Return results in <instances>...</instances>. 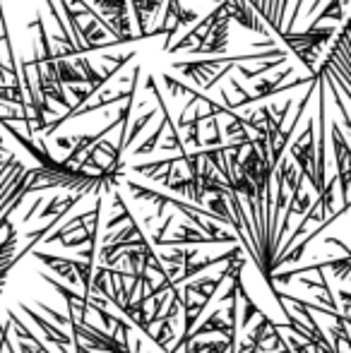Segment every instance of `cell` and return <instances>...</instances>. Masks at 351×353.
<instances>
[{"instance_id":"cell-1","label":"cell","mask_w":351,"mask_h":353,"mask_svg":"<svg viewBox=\"0 0 351 353\" xmlns=\"http://www.w3.org/2000/svg\"><path fill=\"white\" fill-rule=\"evenodd\" d=\"M68 325H70L72 339H80L82 346H87L94 353H140V349H130L126 341L113 336L111 332H101L99 327L89 325V320H77L75 310L68 312Z\"/></svg>"},{"instance_id":"cell-5","label":"cell","mask_w":351,"mask_h":353,"mask_svg":"<svg viewBox=\"0 0 351 353\" xmlns=\"http://www.w3.org/2000/svg\"><path fill=\"white\" fill-rule=\"evenodd\" d=\"M181 296H183V301H181V310H183V336H188V334H190L192 327H195L197 317L202 315V310H205V307L210 305V303L202 301V298H195L190 291H188V288H181Z\"/></svg>"},{"instance_id":"cell-2","label":"cell","mask_w":351,"mask_h":353,"mask_svg":"<svg viewBox=\"0 0 351 353\" xmlns=\"http://www.w3.org/2000/svg\"><path fill=\"white\" fill-rule=\"evenodd\" d=\"M291 159H294L296 168L301 171L303 181H308L315 188V144H313V118L305 125L303 135L294 142L291 147Z\"/></svg>"},{"instance_id":"cell-7","label":"cell","mask_w":351,"mask_h":353,"mask_svg":"<svg viewBox=\"0 0 351 353\" xmlns=\"http://www.w3.org/2000/svg\"><path fill=\"white\" fill-rule=\"evenodd\" d=\"M226 281V272H221L219 276H205V279H197V281H183L181 286L183 288H188V291L192 293V296H197V298H202V301H207L210 303L212 298H214V293L221 288V283Z\"/></svg>"},{"instance_id":"cell-10","label":"cell","mask_w":351,"mask_h":353,"mask_svg":"<svg viewBox=\"0 0 351 353\" xmlns=\"http://www.w3.org/2000/svg\"><path fill=\"white\" fill-rule=\"evenodd\" d=\"M66 202H68V197H66V200H63L61 195H56L51 202H48V207H46V210L41 212V219H43V216H53V214H58V212L63 210V207H66Z\"/></svg>"},{"instance_id":"cell-8","label":"cell","mask_w":351,"mask_h":353,"mask_svg":"<svg viewBox=\"0 0 351 353\" xmlns=\"http://www.w3.org/2000/svg\"><path fill=\"white\" fill-rule=\"evenodd\" d=\"M157 325H159V332L152 334V341L159 346V351H169L171 344H174V339H176L174 320H159Z\"/></svg>"},{"instance_id":"cell-9","label":"cell","mask_w":351,"mask_h":353,"mask_svg":"<svg viewBox=\"0 0 351 353\" xmlns=\"http://www.w3.org/2000/svg\"><path fill=\"white\" fill-rule=\"evenodd\" d=\"M229 339H212V341H197V353H229Z\"/></svg>"},{"instance_id":"cell-6","label":"cell","mask_w":351,"mask_h":353,"mask_svg":"<svg viewBox=\"0 0 351 353\" xmlns=\"http://www.w3.org/2000/svg\"><path fill=\"white\" fill-rule=\"evenodd\" d=\"M34 252V250H32ZM39 262H43L46 267H51L58 276H63L68 283L72 286H80V279H77V272H75V260H68V257L61 255H48V252H34Z\"/></svg>"},{"instance_id":"cell-4","label":"cell","mask_w":351,"mask_h":353,"mask_svg":"<svg viewBox=\"0 0 351 353\" xmlns=\"http://www.w3.org/2000/svg\"><path fill=\"white\" fill-rule=\"evenodd\" d=\"M200 243H214V238H210L207 233H202L192 223H181L178 231L171 238H161L159 243H154L157 248H183V245H200Z\"/></svg>"},{"instance_id":"cell-3","label":"cell","mask_w":351,"mask_h":353,"mask_svg":"<svg viewBox=\"0 0 351 353\" xmlns=\"http://www.w3.org/2000/svg\"><path fill=\"white\" fill-rule=\"evenodd\" d=\"M332 142L334 159H337V183L342 188V205H349V185H351V149L347 137L342 135L337 123H332Z\"/></svg>"}]
</instances>
